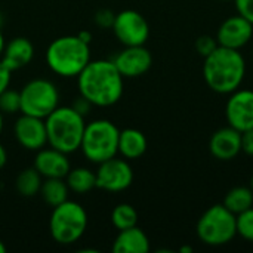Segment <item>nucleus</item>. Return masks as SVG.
Instances as JSON below:
<instances>
[{"mask_svg": "<svg viewBox=\"0 0 253 253\" xmlns=\"http://www.w3.org/2000/svg\"><path fill=\"white\" fill-rule=\"evenodd\" d=\"M123 79L113 59H90L77 76L79 93L93 107H111L123 95Z\"/></svg>", "mask_w": 253, "mask_h": 253, "instance_id": "1", "label": "nucleus"}, {"mask_svg": "<svg viewBox=\"0 0 253 253\" xmlns=\"http://www.w3.org/2000/svg\"><path fill=\"white\" fill-rule=\"evenodd\" d=\"M246 76V61L240 50L218 46L203 62V79L216 93L230 95L237 90Z\"/></svg>", "mask_w": 253, "mask_h": 253, "instance_id": "2", "label": "nucleus"}, {"mask_svg": "<svg viewBox=\"0 0 253 253\" xmlns=\"http://www.w3.org/2000/svg\"><path fill=\"white\" fill-rule=\"evenodd\" d=\"M47 145L65 154L80 150L86 122L73 107H58L46 119Z\"/></svg>", "mask_w": 253, "mask_h": 253, "instance_id": "3", "label": "nucleus"}, {"mask_svg": "<svg viewBox=\"0 0 253 253\" xmlns=\"http://www.w3.org/2000/svg\"><path fill=\"white\" fill-rule=\"evenodd\" d=\"M90 61L89 43L79 36H62L55 39L46 50L49 68L61 77H77Z\"/></svg>", "mask_w": 253, "mask_h": 253, "instance_id": "4", "label": "nucleus"}, {"mask_svg": "<svg viewBox=\"0 0 253 253\" xmlns=\"http://www.w3.org/2000/svg\"><path fill=\"white\" fill-rule=\"evenodd\" d=\"M119 127L107 120L98 119L86 123L80 150L90 163H102L119 154Z\"/></svg>", "mask_w": 253, "mask_h": 253, "instance_id": "5", "label": "nucleus"}, {"mask_svg": "<svg viewBox=\"0 0 253 253\" xmlns=\"http://www.w3.org/2000/svg\"><path fill=\"white\" fill-rule=\"evenodd\" d=\"M87 228V213L83 206L73 200H65L64 203L53 208L49 230L52 239L59 245H73L82 239Z\"/></svg>", "mask_w": 253, "mask_h": 253, "instance_id": "6", "label": "nucleus"}, {"mask_svg": "<svg viewBox=\"0 0 253 253\" xmlns=\"http://www.w3.org/2000/svg\"><path fill=\"white\" fill-rule=\"evenodd\" d=\"M200 242L208 246H225L237 236L236 215L224 205H213L199 218L196 227Z\"/></svg>", "mask_w": 253, "mask_h": 253, "instance_id": "7", "label": "nucleus"}, {"mask_svg": "<svg viewBox=\"0 0 253 253\" xmlns=\"http://www.w3.org/2000/svg\"><path fill=\"white\" fill-rule=\"evenodd\" d=\"M21 113L46 119L55 108L59 107V92L55 83L47 79H33L22 86Z\"/></svg>", "mask_w": 253, "mask_h": 253, "instance_id": "8", "label": "nucleus"}, {"mask_svg": "<svg viewBox=\"0 0 253 253\" xmlns=\"http://www.w3.org/2000/svg\"><path fill=\"white\" fill-rule=\"evenodd\" d=\"M111 30L123 46H141L145 44L150 37L148 21L139 12L132 9L116 13Z\"/></svg>", "mask_w": 253, "mask_h": 253, "instance_id": "9", "label": "nucleus"}, {"mask_svg": "<svg viewBox=\"0 0 253 253\" xmlns=\"http://www.w3.org/2000/svg\"><path fill=\"white\" fill-rule=\"evenodd\" d=\"M96 188L108 193H120L127 190L133 182V170L126 159L117 156L98 165Z\"/></svg>", "mask_w": 253, "mask_h": 253, "instance_id": "10", "label": "nucleus"}, {"mask_svg": "<svg viewBox=\"0 0 253 253\" xmlns=\"http://www.w3.org/2000/svg\"><path fill=\"white\" fill-rule=\"evenodd\" d=\"M225 119L228 126L239 132L253 129V90L239 87L230 93L225 104Z\"/></svg>", "mask_w": 253, "mask_h": 253, "instance_id": "11", "label": "nucleus"}, {"mask_svg": "<svg viewBox=\"0 0 253 253\" xmlns=\"http://www.w3.org/2000/svg\"><path fill=\"white\" fill-rule=\"evenodd\" d=\"M114 65L125 79H135L145 74L153 65V55L144 46H125L114 59Z\"/></svg>", "mask_w": 253, "mask_h": 253, "instance_id": "12", "label": "nucleus"}, {"mask_svg": "<svg viewBox=\"0 0 253 253\" xmlns=\"http://www.w3.org/2000/svg\"><path fill=\"white\" fill-rule=\"evenodd\" d=\"M13 133L21 147L30 151H39L47 145V130L44 119L22 114L16 119Z\"/></svg>", "mask_w": 253, "mask_h": 253, "instance_id": "13", "label": "nucleus"}, {"mask_svg": "<svg viewBox=\"0 0 253 253\" xmlns=\"http://www.w3.org/2000/svg\"><path fill=\"white\" fill-rule=\"evenodd\" d=\"M253 37V24L245 19L242 15H233L227 18L218 28L216 40L219 46L237 49L245 47Z\"/></svg>", "mask_w": 253, "mask_h": 253, "instance_id": "14", "label": "nucleus"}, {"mask_svg": "<svg viewBox=\"0 0 253 253\" xmlns=\"http://www.w3.org/2000/svg\"><path fill=\"white\" fill-rule=\"evenodd\" d=\"M209 150L211 154L221 162H230L236 159L242 153V132L231 126L218 129L211 136Z\"/></svg>", "mask_w": 253, "mask_h": 253, "instance_id": "15", "label": "nucleus"}, {"mask_svg": "<svg viewBox=\"0 0 253 253\" xmlns=\"http://www.w3.org/2000/svg\"><path fill=\"white\" fill-rule=\"evenodd\" d=\"M36 153L34 168L43 178H65L70 172L71 163L68 154L52 147H43Z\"/></svg>", "mask_w": 253, "mask_h": 253, "instance_id": "16", "label": "nucleus"}, {"mask_svg": "<svg viewBox=\"0 0 253 253\" xmlns=\"http://www.w3.org/2000/svg\"><path fill=\"white\" fill-rule=\"evenodd\" d=\"M34 56V46L25 37H15L4 44L3 53L0 56L1 62L13 73L27 67Z\"/></svg>", "mask_w": 253, "mask_h": 253, "instance_id": "17", "label": "nucleus"}, {"mask_svg": "<svg viewBox=\"0 0 253 253\" xmlns=\"http://www.w3.org/2000/svg\"><path fill=\"white\" fill-rule=\"evenodd\" d=\"M111 249L114 253H147L150 251V239L135 225L119 231Z\"/></svg>", "mask_w": 253, "mask_h": 253, "instance_id": "18", "label": "nucleus"}, {"mask_svg": "<svg viewBox=\"0 0 253 253\" xmlns=\"http://www.w3.org/2000/svg\"><path fill=\"white\" fill-rule=\"evenodd\" d=\"M148 142L145 135L133 127L120 130L119 135V154L126 160H136L147 151Z\"/></svg>", "mask_w": 253, "mask_h": 253, "instance_id": "19", "label": "nucleus"}, {"mask_svg": "<svg viewBox=\"0 0 253 253\" xmlns=\"http://www.w3.org/2000/svg\"><path fill=\"white\" fill-rule=\"evenodd\" d=\"M68 193L70 188L64 178H43L39 194L47 206L55 208L68 200Z\"/></svg>", "mask_w": 253, "mask_h": 253, "instance_id": "20", "label": "nucleus"}, {"mask_svg": "<svg viewBox=\"0 0 253 253\" xmlns=\"http://www.w3.org/2000/svg\"><path fill=\"white\" fill-rule=\"evenodd\" d=\"M65 182L70 191L76 194H86L96 187V173L87 168L70 169L65 176Z\"/></svg>", "mask_w": 253, "mask_h": 253, "instance_id": "21", "label": "nucleus"}, {"mask_svg": "<svg viewBox=\"0 0 253 253\" xmlns=\"http://www.w3.org/2000/svg\"><path fill=\"white\" fill-rule=\"evenodd\" d=\"M228 211H231L234 215H239L248 209L253 208V191L251 187H234L231 188L225 197H224V203H222Z\"/></svg>", "mask_w": 253, "mask_h": 253, "instance_id": "22", "label": "nucleus"}, {"mask_svg": "<svg viewBox=\"0 0 253 253\" xmlns=\"http://www.w3.org/2000/svg\"><path fill=\"white\" fill-rule=\"evenodd\" d=\"M43 182V176L37 172V169L28 168L18 173L15 179V188L22 197H34L40 193V187Z\"/></svg>", "mask_w": 253, "mask_h": 253, "instance_id": "23", "label": "nucleus"}, {"mask_svg": "<svg viewBox=\"0 0 253 253\" xmlns=\"http://www.w3.org/2000/svg\"><path fill=\"white\" fill-rule=\"evenodd\" d=\"M111 222L117 231L135 227L138 224V212L132 205L120 203L111 212Z\"/></svg>", "mask_w": 253, "mask_h": 253, "instance_id": "24", "label": "nucleus"}, {"mask_svg": "<svg viewBox=\"0 0 253 253\" xmlns=\"http://www.w3.org/2000/svg\"><path fill=\"white\" fill-rule=\"evenodd\" d=\"M0 113L1 114H16L21 113V95L19 90L4 89L0 93Z\"/></svg>", "mask_w": 253, "mask_h": 253, "instance_id": "25", "label": "nucleus"}, {"mask_svg": "<svg viewBox=\"0 0 253 253\" xmlns=\"http://www.w3.org/2000/svg\"><path fill=\"white\" fill-rule=\"evenodd\" d=\"M236 221H237V236H240L246 242L253 243V208L236 215Z\"/></svg>", "mask_w": 253, "mask_h": 253, "instance_id": "26", "label": "nucleus"}, {"mask_svg": "<svg viewBox=\"0 0 253 253\" xmlns=\"http://www.w3.org/2000/svg\"><path fill=\"white\" fill-rule=\"evenodd\" d=\"M218 46H219V43H218L216 37H212V36H200L196 40V50L203 58L209 56Z\"/></svg>", "mask_w": 253, "mask_h": 253, "instance_id": "27", "label": "nucleus"}, {"mask_svg": "<svg viewBox=\"0 0 253 253\" xmlns=\"http://www.w3.org/2000/svg\"><path fill=\"white\" fill-rule=\"evenodd\" d=\"M114 18H116V13L110 9H99L96 13H95V24L99 27V28H111L113 24H114Z\"/></svg>", "mask_w": 253, "mask_h": 253, "instance_id": "28", "label": "nucleus"}, {"mask_svg": "<svg viewBox=\"0 0 253 253\" xmlns=\"http://www.w3.org/2000/svg\"><path fill=\"white\" fill-rule=\"evenodd\" d=\"M237 13L253 24V0H234Z\"/></svg>", "mask_w": 253, "mask_h": 253, "instance_id": "29", "label": "nucleus"}, {"mask_svg": "<svg viewBox=\"0 0 253 253\" xmlns=\"http://www.w3.org/2000/svg\"><path fill=\"white\" fill-rule=\"evenodd\" d=\"M242 151L253 157V129L242 132Z\"/></svg>", "mask_w": 253, "mask_h": 253, "instance_id": "30", "label": "nucleus"}, {"mask_svg": "<svg viewBox=\"0 0 253 253\" xmlns=\"http://www.w3.org/2000/svg\"><path fill=\"white\" fill-rule=\"evenodd\" d=\"M10 79H12V71L1 62L0 59V93L9 87L10 84Z\"/></svg>", "mask_w": 253, "mask_h": 253, "instance_id": "31", "label": "nucleus"}, {"mask_svg": "<svg viewBox=\"0 0 253 253\" xmlns=\"http://www.w3.org/2000/svg\"><path fill=\"white\" fill-rule=\"evenodd\" d=\"M71 107H73L77 113H80L82 116H86V114L90 111V108H92L93 105H92L86 98H83V96L80 95L79 98H76V101H74V104H73Z\"/></svg>", "mask_w": 253, "mask_h": 253, "instance_id": "32", "label": "nucleus"}, {"mask_svg": "<svg viewBox=\"0 0 253 253\" xmlns=\"http://www.w3.org/2000/svg\"><path fill=\"white\" fill-rule=\"evenodd\" d=\"M6 162H7V153H6V150H4V147L0 144V170L4 168V165H6Z\"/></svg>", "mask_w": 253, "mask_h": 253, "instance_id": "33", "label": "nucleus"}, {"mask_svg": "<svg viewBox=\"0 0 253 253\" xmlns=\"http://www.w3.org/2000/svg\"><path fill=\"white\" fill-rule=\"evenodd\" d=\"M77 36H79L83 42H86V43H90V40H92V33H90V31H80Z\"/></svg>", "mask_w": 253, "mask_h": 253, "instance_id": "34", "label": "nucleus"}, {"mask_svg": "<svg viewBox=\"0 0 253 253\" xmlns=\"http://www.w3.org/2000/svg\"><path fill=\"white\" fill-rule=\"evenodd\" d=\"M4 37H3V34H1V31H0V56H1V53H3V49H4Z\"/></svg>", "mask_w": 253, "mask_h": 253, "instance_id": "35", "label": "nucleus"}, {"mask_svg": "<svg viewBox=\"0 0 253 253\" xmlns=\"http://www.w3.org/2000/svg\"><path fill=\"white\" fill-rule=\"evenodd\" d=\"M179 252L193 253V248H190V246H184V248H181V249H179Z\"/></svg>", "mask_w": 253, "mask_h": 253, "instance_id": "36", "label": "nucleus"}, {"mask_svg": "<svg viewBox=\"0 0 253 253\" xmlns=\"http://www.w3.org/2000/svg\"><path fill=\"white\" fill-rule=\"evenodd\" d=\"M0 253H6V246L1 240H0Z\"/></svg>", "mask_w": 253, "mask_h": 253, "instance_id": "37", "label": "nucleus"}, {"mask_svg": "<svg viewBox=\"0 0 253 253\" xmlns=\"http://www.w3.org/2000/svg\"><path fill=\"white\" fill-rule=\"evenodd\" d=\"M1 132H3V114L0 113V135H1Z\"/></svg>", "mask_w": 253, "mask_h": 253, "instance_id": "38", "label": "nucleus"}, {"mask_svg": "<svg viewBox=\"0 0 253 253\" xmlns=\"http://www.w3.org/2000/svg\"><path fill=\"white\" fill-rule=\"evenodd\" d=\"M249 187L252 188V191H253V176H252V178H251V185H249Z\"/></svg>", "mask_w": 253, "mask_h": 253, "instance_id": "39", "label": "nucleus"}, {"mask_svg": "<svg viewBox=\"0 0 253 253\" xmlns=\"http://www.w3.org/2000/svg\"><path fill=\"white\" fill-rule=\"evenodd\" d=\"M1 24H3V16H1V13H0V27H1Z\"/></svg>", "mask_w": 253, "mask_h": 253, "instance_id": "40", "label": "nucleus"}, {"mask_svg": "<svg viewBox=\"0 0 253 253\" xmlns=\"http://www.w3.org/2000/svg\"><path fill=\"white\" fill-rule=\"evenodd\" d=\"M222 1H230V0H222Z\"/></svg>", "mask_w": 253, "mask_h": 253, "instance_id": "41", "label": "nucleus"}, {"mask_svg": "<svg viewBox=\"0 0 253 253\" xmlns=\"http://www.w3.org/2000/svg\"><path fill=\"white\" fill-rule=\"evenodd\" d=\"M252 55H253V50H252Z\"/></svg>", "mask_w": 253, "mask_h": 253, "instance_id": "42", "label": "nucleus"}]
</instances>
